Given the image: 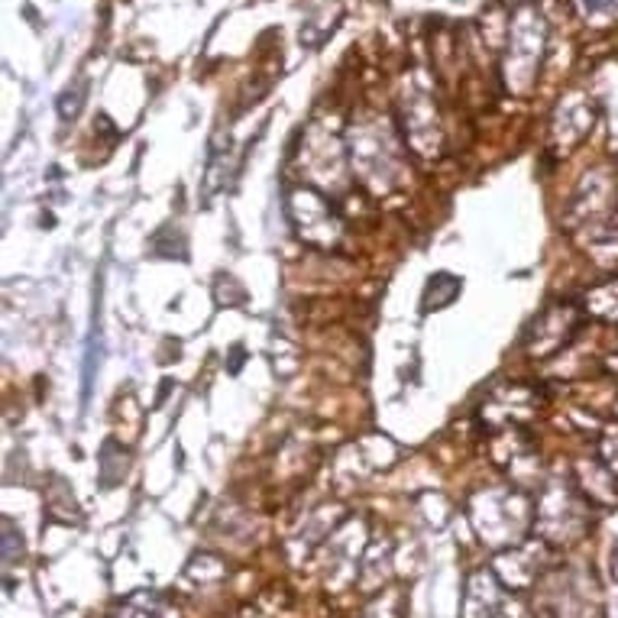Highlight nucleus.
<instances>
[{
  "label": "nucleus",
  "mask_w": 618,
  "mask_h": 618,
  "mask_svg": "<svg viewBox=\"0 0 618 618\" xmlns=\"http://www.w3.org/2000/svg\"><path fill=\"white\" fill-rule=\"evenodd\" d=\"M583 311H586L589 318L618 325V279H609V282L593 286V289L586 291V295H583Z\"/></svg>",
  "instance_id": "423d86ee"
},
{
  "label": "nucleus",
  "mask_w": 618,
  "mask_h": 618,
  "mask_svg": "<svg viewBox=\"0 0 618 618\" xmlns=\"http://www.w3.org/2000/svg\"><path fill=\"white\" fill-rule=\"evenodd\" d=\"M612 577H618V544L612 547Z\"/></svg>",
  "instance_id": "ddd939ff"
},
{
  "label": "nucleus",
  "mask_w": 618,
  "mask_h": 618,
  "mask_svg": "<svg viewBox=\"0 0 618 618\" xmlns=\"http://www.w3.org/2000/svg\"><path fill=\"white\" fill-rule=\"evenodd\" d=\"M599 460H602V466L616 476L618 483V434H602L599 437Z\"/></svg>",
  "instance_id": "9d476101"
},
{
  "label": "nucleus",
  "mask_w": 618,
  "mask_h": 618,
  "mask_svg": "<svg viewBox=\"0 0 618 618\" xmlns=\"http://www.w3.org/2000/svg\"><path fill=\"white\" fill-rule=\"evenodd\" d=\"M579 311L583 308L570 305V301L547 305L535 321H532V328L525 330V350H528V357L547 360L557 350H564L570 343V337L577 333Z\"/></svg>",
  "instance_id": "7ed1b4c3"
},
{
  "label": "nucleus",
  "mask_w": 618,
  "mask_h": 618,
  "mask_svg": "<svg viewBox=\"0 0 618 618\" xmlns=\"http://www.w3.org/2000/svg\"><path fill=\"white\" fill-rule=\"evenodd\" d=\"M289 220L305 244L325 249L333 247L340 240V230H343V224L337 220V210L330 207L328 198L321 192L308 188V185L295 188L289 195Z\"/></svg>",
  "instance_id": "f03ea898"
},
{
  "label": "nucleus",
  "mask_w": 618,
  "mask_h": 618,
  "mask_svg": "<svg viewBox=\"0 0 618 618\" xmlns=\"http://www.w3.org/2000/svg\"><path fill=\"white\" fill-rule=\"evenodd\" d=\"M107 618H156V596L136 593V596L126 599L124 606H117Z\"/></svg>",
  "instance_id": "1a4fd4ad"
},
{
  "label": "nucleus",
  "mask_w": 618,
  "mask_h": 618,
  "mask_svg": "<svg viewBox=\"0 0 618 618\" xmlns=\"http://www.w3.org/2000/svg\"><path fill=\"white\" fill-rule=\"evenodd\" d=\"M589 498L579 493L577 483H547L535 505V535L550 547H567L577 544L579 537L589 532Z\"/></svg>",
  "instance_id": "f257e3e1"
},
{
  "label": "nucleus",
  "mask_w": 618,
  "mask_h": 618,
  "mask_svg": "<svg viewBox=\"0 0 618 618\" xmlns=\"http://www.w3.org/2000/svg\"><path fill=\"white\" fill-rule=\"evenodd\" d=\"M17 544L23 547V535L17 532V525H13L10 518H3V564H7V567L17 560V554H13V550H17Z\"/></svg>",
  "instance_id": "9b49d317"
},
{
  "label": "nucleus",
  "mask_w": 618,
  "mask_h": 618,
  "mask_svg": "<svg viewBox=\"0 0 618 618\" xmlns=\"http://www.w3.org/2000/svg\"><path fill=\"white\" fill-rule=\"evenodd\" d=\"M456 295H460V279L447 276V272L431 276V282H428V289H424V311H441V308H447Z\"/></svg>",
  "instance_id": "6e6552de"
},
{
  "label": "nucleus",
  "mask_w": 618,
  "mask_h": 618,
  "mask_svg": "<svg viewBox=\"0 0 618 618\" xmlns=\"http://www.w3.org/2000/svg\"><path fill=\"white\" fill-rule=\"evenodd\" d=\"M495 589L498 586H495L493 579L490 589H486V596H480L483 593V574H473L470 583H466V596H463V618H493L498 602H502V596Z\"/></svg>",
  "instance_id": "0eeeda50"
},
{
  "label": "nucleus",
  "mask_w": 618,
  "mask_h": 618,
  "mask_svg": "<svg viewBox=\"0 0 618 618\" xmlns=\"http://www.w3.org/2000/svg\"><path fill=\"white\" fill-rule=\"evenodd\" d=\"M609 370L618 372V357H612V363H609Z\"/></svg>",
  "instance_id": "4468645a"
},
{
  "label": "nucleus",
  "mask_w": 618,
  "mask_h": 618,
  "mask_svg": "<svg viewBox=\"0 0 618 618\" xmlns=\"http://www.w3.org/2000/svg\"><path fill=\"white\" fill-rule=\"evenodd\" d=\"M574 476H577L579 493L586 495L589 502H596V505H618L616 476L602 466V460L599 463H586L583 460V463H577Z\"/></svg>",
  "instance_id": "39448f33"
},
{
  "label": "nucleus",
  "mask_w": 618,
  "mask_h": 618,
  "mask_svg": "<svg viewBox=\"0 0 618 618\" xmlns=\"http://www.w3.org/2000/svg\"><path fill=\"white\" fill-rule=\"evenodd\" d=\"M547 564H550V544H544L537 537V540H522L518 547H508V550L495 554L493 574L505 589L525 593L540 579Z\"/></svg>",
  "instance_id": "20e7f679"
},
{
  "label": "nucleus",
  "mask_w": 618,
  "mask_h": 618,
  "mask_svg": "<svg viewBox=\"0 0 618 618\" xmlns=\"http://www.w3.org/2000/svg\"><path fill=\"white\" fill-rule=\"evenodd\" d=\"M589 10H599V7H606V3H612V0H583Z\"/></svg>",
  "instance_id": "f8f14e48"
}]
</instances>
